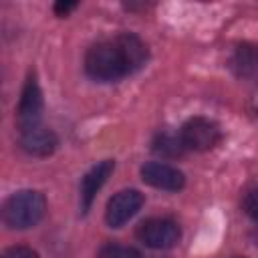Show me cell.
<instances>
[{
    "label": "cell",
    "mask_w": 258,
    "mask_h": 258,
    "mask_svg": "<svg viewBox=\"0 0 258 258\" xmlns=\"http://www.w3.org/2000/svg\"><path fill=\"white\" fill-rule=\"evenodd\" d=\"M147 60V46L135 34H119L113 40L93 44L85 56V71L91 79L101 83H115Z\"/></svg>",
    "instance_id": "obj_1"
},
{
    "label": "cell",
    "mask_w": 258,
    "mask_h": 258,
    "mask_svg": "<svg viewBox=\"0 0 258 258\" xmlns=\"http://www.w3.org/2000/svg\"><path fill=\"white\" fill-rule=\"evenodd\" d=\"M46 212V200L40 191L22 189L12 194L2 208V218L8 228L26 230L36 226Z\"/></svg>",
    "instance_id": "obj_2"
},
{
    "label": "cell",
    "mask_w": 258,
    "mask_h": 258,
    "mask_svg": "<svg viewBox=\"0 0 258 258\" xmlns=\"http://www.w3.org/2000/svg\"><path fill=\"white\" fill-rule=\"evenodd\" d=\"M179 226L169 218H151L139 224L137 238L153 250H167L179 242Z\"/></svg>",
    "instance_id": "obj_3"
},
{
    "label": "cell",
    "mask_w": 258,
    "mask_h": 258,
    "mask_svg": "<svg viewBox=\"0 0 258 258\" xmlns=\"http://www.w3.org/2000/svg\"><path fill=\"white\" fill-rule=\"evenodd\" d=\"M179 137H181L185 149L210 151L220 143L222 131H220L216 121L206 119V117H194V119L185 121V125L181 127Z\"/></svg>",
    "instance_id": "obj_4"
},
{
    "label": "cell",
    "mask_w": 258,
    "mask_h": 258,
    "mask_svg": "<svg viewBox=\"0 0 258 258\" xmlns=\"http://www.w3.org/2000/svg\"><path fill=\"white\" fill-rule=\"evenodd\" d=\"M40 117H42V93H40L36 79L30 77L24 83V89H22V95L18 101V109H16V123H18L20 133L38 127Z\"/></svg>",
    "instance_id": "obj_5"
},
{
    "label": "cell",
    "mask_w": 258,
    "mask_h": 258,
    "mask_svg": "<svg viewBox=\"0 0 258 258\" xmlns=\"http://www.w3.org/2000/svg\"><path fill=\"white\" fill-rule=\"evenodd\" d=\"M143 206V194L137 189H123L119 194H115L109 204H107V212H105V220L111 228H121L123 224H127Z\"/></svg>",
    "instance_id": "obj_6"
},
{
    "label": "cell",
    "mask_w": 258,
    "mask_h": 258,
    "mask_svg": "<svg viewBox=\"0 0 258 258\" xmlns=\"http://www.w3.org/2000/svg\"><path fill=\"white\" fill-rule=\"evenodd\" d=\"M141 179L157 189H165V191H177L183 187L185 177L177 167H171L167 163L161 161H149L141 167Z\"/></svg>",
    "instance_id": "obj_7"
},
{
    "label": "cell",
    "mask_w": 258,
    "mask_h": 258,
    "mask_svg": "<svg viewBox=\"0 0 258 258\" xmlns=\"http://www.w3.org/2000/svg\"><path fill=\"white\" fill-rule=\"evenodd\" d=\"M113 167H115L113 159H103V161H99L97 165H93L85 173V177L81 179V210L83 212H89V208H91L97 191L103 187V183L111 175Z\"/></svg>",
    "instance_id": "obj_8"
},
{
    "label": "cell",
    "mask_w": 258,
    "mask_h": 258,
    "mask_svg": "<svg viewBox=\"0 0 258 258\" xmlns=\"http://www.w3.org/2000/svg\"><path fill=\"white\" fill-rule=\"evenodd\" d=\"M58 145V139L54 135V131L46 129V127H34V129H28V131H22L20 133V147L28 153V155H34V157H44V155H50Z\"/></svg>",
    "instance_id": "obj_9"
},
{
    "label": "cell",
    "mask_w": 258,
    "mask_h": 258,
    "mask_svg": "<svg viewBox=\"0 0 258 258\" xmlns=\"http://www.w3.org/2000/svg\"><path fill=\"white\" fill-rule=\"evenodd\" d=\"M232 71L242 79L258 77V46L256 44H240L236 46L230 58Z\"/></svg>",
    "instance_id": "obj_10"
},
{
    "label": "cell",
    "mask_w": 258,
    "mask_h": 258,
    "mask_svg": "<svg viewBox=\"0 0 258 258\" xmlns=\"http://www.w3.org/2000/svg\"><path fill=\"white\" fill-rule=\"evenodd\" d=\"M185 145L181 137H175L171 133H161L153 139V151L163 155V157H179L183 153Z\"/></svg>",
    "instance_id": "obj_11"
},
{
    "label": "cell",
    "mask_w": 258,
    "mask_h": 258,
    "mask_svg": "<svg viewBox=\"0 0 258 258\" xmlns=\"http://www.w3.org/2000/svg\"><path fill=\"white\" fill-rule=\"evenodd\" d=\"M97 258H141L139 252L131 246H123V244H105Z\"/></svg>",
    "instance_id": "obj_12"
},
{
    "label": "cell",
    "mask_w": 258,
    "mask_h": 258,
    "mask_svg": "<svg viewBox=\"0 0 258 258\" xmlns=\"http://www.w3.org/2000/svg\"><path fill=\"white\" fill-rule=\"evenodd\" d=\"M242 206H244V212H246L252 220H256V222H258V185L246 191Z\"/></svg>",
    "instance_id": "obj_13"
},
{
    "label": "cell",
    "mask_w": 258,
    "mask_h": 258,
    "mask_svg": "<svg viewBox=\"0 0 258 258\" xmlns=\"http://www.w3.org/2000/svg\"><path fill=\"white\" fill-rule=\"evenodd\" d=\"M2 258H38V254L28 246H12L2 254Z\"/></svg>",
    "instance_id": "obj_14"
},
{
    "label": "cell",
    "mask_w": 258,
    "mask_h": 258,
    "mask_svg": "<svg viewBox=\"0 0 258 258\" xmlns=\"http://www.w3.org/2000/svg\"><path fill=\"white\" fill-rule=\"evenodd\" d=\"M75 8H77V2H56L54 4V14L56 16H67Z\"/></svg>",
    "instance_id": "obj_15"
},
{
    "label": "cell",
    "mask_w": 258,
    "mask_h": 258,
    "mask_svg": "<svg viewBox=\"0 0 258 258\" xmlns=\"http://www.w3.org/2000/svg\"><path fill=\"white\" fill-rule=\"evenodd\" d=\"M234 258H240V256H234Z\"/></svg>",
    "instance_id": "obj_16"
}]
</instances>
